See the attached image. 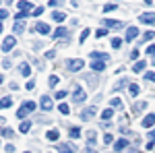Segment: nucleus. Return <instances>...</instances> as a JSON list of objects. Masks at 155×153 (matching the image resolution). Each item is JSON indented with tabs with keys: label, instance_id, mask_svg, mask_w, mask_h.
<instances>
[{
	"label": "nucleus",
	"instance_id": "1",
	"mask_svg": "<svg viewBox=\"0 0 155 153\" xmlns=\"http://www.w3.org/2000/svg\"><path fill=\"white\" fill-rule=\"evenodd\" d=\"M33 110H35V101H23L21 110L17 112V116H19V118H25L29 112H33Z\"/></svg>",
	"mask_w": 155,
	"mask_h": 153
},
{
	"label": "nucleus",
	"instance_id": "2",
	"mask_svg": "<svg viewBox=\"0 0 155 153\" xmlns=\"http://www.w3.org/2000/svg\"><path fill=\"white\" fill-rule=\"evenodd\" d=\"M12 48H15V37L12 35L4 37V39H2V52H11Z\"/></svg>",
	"mask_w": 155,
	"mask_h": 153
},
{
	"label": "nucleus",
	"instance_id": "3",
	"mask_svg": "<svg viewBox=\"0 0 155 153\" xmlns=\"http://www.w3.org/2000/svg\"><path fill=\"white\" fill-rule=\"evenodd\" d=\"M72 97H74V101H77V104H81V101H85L87 93H85L83 89H81V87L77 85V87H74V93H72Z\"/></svg>",
	"mask_w": 155,
	"mask_h": 153
},
{
	"label": "nucleus",
	"instance_id": "4",
	"mask_svg": "<svg viewBox=\"0 0 155 153\" xmlns=\"http://www.w3.org/2000/svg\"><path fill=\"white\" fill-rule=\"evenodd\" d=\"M17 6H19V12H33V11H31V8H33V4H31L29 0H21Z\"/></svg>",
	"mask_w": 155,
	"mask_h": 153
},
{
	"label": "nucleus",
	"instance_id": "5",
	"mask_svg": "<svg viewBox=\"0 0 155 153\" xmlns=\"http://www.w3.org/2000/svg\"><path fill=\"white\" fill-rule=\"evenodd\" d=\"M83 66H85V62H83V60H79V58L68 62V68H71V71H81Z\"/></svg>",
	"mask_w": 155,
	"mask_h": 153
},
{
	"label": "nucleus",
	"instance_id": "6",
	"mask_svg": "<svg viewBox=\"0 0 155 153\" xmlns=\"http://www.w3.org/2000/svg\"><path fill=\"white\" fill-rule=\"evenodd\" d=\"M106 27H107V29H120V27H124V23L114 21V19H106Z\"/></svg>",
	"mask_w": 155,
	"mask_h": 153
},
{
	"label": "nucleus",
	"instance_id": "7",
	"mask_svg": "<svg viewBox=\"0 0 155 153\" xmlns=\"http://www.w3.org/2000/svg\"><path fill=\"white\" fill-rule=\"evenodd\" d=\"M141 23H155V12H143Z\"/></svg>",
	"mask_w": 155,
	"mask_h": 153
},
{
	"label": "nucleus",
	"instance_id": "8",
	"mask_svg": "<svg viewBox=\"0 0 155 153\" xmlns=\"http://www.w3.org/2000/svg\"><path fill=\"white\" fill-rule=\"evenodd\" d=\"M35 31H37V33H41V35H48V33H50V25L37 23V25H35Z\"/></svg>",
	"mask_w": 155,
	"mask_h": 153
},
{
	"label": "nucleus",
	"instance_id": "9",
	"mask_svg": "<svg viewBox=\"0 0 155 153\" xmlns=\"http://www.w3.org/2000/svg\"><path fill=\"white\" fill-rule=\"evenodd\" d=\"M137 35H139V29H137V27H128V29H126V42H132Z\"/></svg>",
	"mask_w": 155,
	"mask_h": 153
},
{
	"label": "nucleus",
	"instance_id": "10",
	"mask_svg": "<svg viewBox=\"0 0 155 153\" xmlns=\"http://www.w3.org/2000/svg\"><path fill=\"white\" fill-rule=\"evenodd\" d=\"M153 124H155V114H147V116L143 118V126L149 128V126H153Z\"/></svg>",
	"mask_w": 155,
	"mask_h": 153
},
{
	"label": "nucleus",
	"instance_id": "11",
	"mask_svg": "<svg viewBox=\"0 0 155 153\" xmlns=\"http://www.w3.org/2000/svg\"><path fill=\"white\" fill-rule=\"evenodd\" d=\"M54 37H56V39H66V37H68V31H66V29H64V27H58V29H56V31H54Z\"/></svg>",
	"mask_w": 155,
	"mask_h": 153
},
{
	"label": "nucleus",
	"instance_id": "12",
	"mask_svg": "<svg viewBox=\"0 0 155 153\" xmlns=\"http://www.w3.org/2000/svg\"><path fill=\"white\" fill-rule=\"evenodd\" d=\"M91 68H93V71H104V68H106V62H104V60H93V62H91Z\"/></svg>",
	"mask_w": 155,
	"mask_h": 153
},
{
	"label": "nucleus",
	"instance_id": "13",
	"mask_svg": "<svg viewBox=\"0 0 155 153\" xmlns=\"http://www.w3.org/2000/svg\"><path fill=\"white\" fill-rule=\"evenodd\" d=\"M91 60H110L106 52H91Z\"/></svg>",
	"mask_w": 155,
	"mask_h": 153
},
{
	"label": "nucleus",
	"instance_id": "14",
	"mask_svg": "<svg viewBox=\"0 0 155 153\" xmlns=\"http://www.w3.org/2000/svg\"><path fill=\"white\" fill-rule=\"evenodd\" d=\"M58 153H74V149H72L71 145H66V143H60L58 145Z\"/></svg>",
	"mask_w": 155,
	"mask_h": 153
},
{
	"label": "nucleus",
	"instance_id": "15",
	"mask_svg": "<svg viewBox=\"0 0 155 153\" xmlns=\"http://www.w3.org/2000/svg\"><path fill=\"white\" fill-rule=\"evenodd\" d=\"M93 116H95V108H87L83 114H81V118H83V120H89V118H93Z\"/></svg>",
	"mask_w": 155,
	"mask_h": 153
},
{
	"label": "nucleus",
	"instance_id": "16",
	"mask_svg": "<svg viewBox=\"0 0 155 153\" xmlns=\"http://www.w3.org/2000/svg\"><path fill=\"white\" fill-rule=\"evenodd\" d=\"M39 104H41V108H44V110H52V99H50L48 95H44Z\"/></svg>",
	"mask_w": 155,
	"mask_h": 153
},
{
	"label": "nucleus",
	"instance_id": "17",
	"mask_svg": "<svg viewBox=\"0 0 155 153\" xmlns=\"http://www.w3.org/2000/svg\"><path fill=\"white\" fill-rule=\"evenodd\" d=\"M126 145H128V141H126V139H118V141H116V145H114V149H116V151H122Z\"/></svg>",
	"mask_w": 155,
	"mask_h": 153
},
{
	"label": "nucleus",
	"instance_id": "18",
	"mask_svg": "<svg viewBox=\"0 0 155 153\" xmlns=\"http://www.w3.org/2000/svg\"><path fill=\"white\" fill-rule=\"evenodd\" d=\"M21 75H23V77H29V75H31V66H29L27 62L21 64Z\"/></svg>",
	"mask_w": 155,
	"mask_h": 153
},
{
	"label": "nucleus",
	"instance_id": "19",
	"mask_svg": "<svg viewBox=\"0 0 155 153\" xmlns=\"http://www.w3.org/2000/svg\"><path fill=\"white\" fill-rule=\"evenodd\" d=\"M145 66H147V64H145V60H141V62H134L132 71H134V72H141V71H145Z\"/></svg>",
	"mask_w": 155,
	"mask_h": 153
},
{
	"label": "nucleus",
	"instance_id": "20",
	"mask_svg": "<svg viewBox=\"0 0 155 153\" xmlns=\"http://www.w3.org/2000/svg\"><path fill=\"white\" fill-rule=\"evenodd\" d=\"M19 130H21V132H23V135H27V132H29V130H31V122H27V120H25L23 124H21V126H19Z\"/></svg>",
	"mask_w": 155,
	"mask_h": 153
},
{
	"label": "nucleus",
	"instance_id": "21",
	"mask_svg": "<svg viewBox=\"0 0 155 153\" xmlns=\"http://www.w3.org/2000/svg\"><path fill=\"white\" fill-rule=\"evenodd\" d=\"M52 17H54V21H58V23H62V21L66 19V15H64V12H60V11H56Z\"/></svg>",
	"mask_w": 155,
	"mask_h": 153
},
{
	"label": "nucleus",
	"instance_id": "22",
	"mask_svg": "<svg viewBox=\"0 0 155 153\" xmlns=\"http://www.w3.org/2000/svg\"><path fill=\"white\" fill-rule=\"evenodd\" d=\"M128 91H130V95H132V97H137V95H139V85H137V83L128 85Z\"/></svg>",
	"mask_w": 155,
	"mask_h": 153
},
{
	"label": "nucleus",
	"instance_id": "23",
	"mask_svg": "<svg viewBox=\"0 0 155 153\" xmlns=\"http://www.w3.org/2000/svg\"><path fill=\"white\" fill-rule=\"evenodd\" d=\"M12 29H15V33H23V31H25V25L21 23V21H17V23H15V27H12Z\"/></svg>",
	"mask_w": 155,
	"mask_h": 153
},
{
	"label": "nucleus",
	"instance_id": "24",
	"mask_svg": "<svg viewBox=\"0 0 155 153\" xmlns=\"http://www.w3.org/2000/svg\"><path fill=\"white\" fill-rule=\"evenodd\" d=\"M112 116H114V110H110V108L101 112V118H104V120H110V118H112Z\"/></svg>",
	"mask_w": 155,
	"mask_h": 153
},
{
	"label": "nucleus",
	"instance_id": "25",
	"mask_svg": "<svg viewBox=\"0 0 155 153\" xmlns=\"http://www.w3.org/2000/svg\"><path fill=\"white\" fill-rule=\"evenodd\" d=\"M46 137H48L50 141H58V130H48V135H46Z\"/></svg>",
	"mask_w": 155,
	"mask_h": 153
},
{
	"label": "nucleus",
	"instance_id": "26",
	"mask_svg": "<svg viewBox=\"0 0 155 153\" xmlns=\"http://www.w3.org/2000/svg\"><path fill=\"white\" fill-rule=\"evenodd\" d=\"M11 104H12L11 97H2V101H0V106H2V108H11Z\"/></svg>",
	"mask_w": 155,
	"mask_h": 153
},
{
	"label": "nucleus",
	"instance_id": "27",
	"mask_svg": "<svg viewBox=\"0 0 155 153\" xmlns=\"http://www.w3.org/2000/svg\"><path fill=\"white\" fill-rule=\"evenodd\" d=\"M58 110H60V114H64V116H66V114L71 112V108L66 106V104H60V106H58Z\"/></svg>",
	"mask_w": 155,
	"mask_h": 153
},
{
	"label": "nucleus",
	"instance_id": "28",
	"mask_svg": "<svg viewBox=\"0 0 155 153\" xmlns=\"http://www.w3.org/2000/svg\"><path fill=\"white\" fill-rule=\"evenodd\" d=\"M110 106H112V108H120V106H122V99H120V97H114V99L110 101Z\"/></svg>",
	"mask_w": 155,
	"mask_h": 153
},
{
	"label": "nucleus",
	"instance_id": "29",
	"mask_svg": "<svg viewBox=\"0 0 155 153\" xmlns=\"http://www.w3.org/2000/svg\"><path fill=\"white\" fill-rule=\"evenodd\" d=\"M68 135H71L72 139H79V137H81V130H79V128H71V132H68Z\"/></svg>",
	"mask_w": 155,
	"mask_h": 153
},
{
	"label": "nucleus",
	"instance_id": "30",
	"mask_svg": "<svg viewBox=\"0 0 155 153\" xmlns=\"http://www.w3.org/2000/svg\"><path fill=\"white\" fill-rule=\"evenodd\" d=\"M120 46H122V39H120V37H114V39H112V48H116V50H118Z\"/></svg>",
	"mask_w": 155,
	"mask_h": 153
},
{
	"label": "nucleus",
	"instance_id": "31",
	"mask_svg": "<svg viewBox=\"0 0 155 153\" xmlns=\"http://www.w3.org/2000/svg\"><path fill=\"white\" fill-rule=\"evenodd\" d=\"M41 12H44V6H37V8H33V12H31V15H33V17H39Z\"/></svg>",
	"mask_w": 155,
	"mask_h": 153
},
{
	"label": "nucleus",
	"instance_id": "32",
	"mask_svg": "<svg viewBox=\"0 0 155 153\" xmlns=\"http://www.w3.org/2000/svg\"><path fill=\"white\" fill-rule=\"evenodd\" d=\"M87 35H89V29H83V33H81V37H79V42L83 44L85 39H87Z\"/></svg>",
	"mask_w": 155,
	"mask_h": 153
},
{
	"label": "nucleus",
	"instance_id": "33",
	"mask_svg": "<svg viewBox=\"0 0 155 153\" xmlns=\"http://www.w3.org/2000/svg\"><path fill=\"white\" fill-rule=\"evenodd\" d=\"M112 141H114V137H112L110 132H106V135H104V143L107 145V143H112Z\"/></svg>",
	"mask_w": 155,
	"mask_h": 153
},
{
	"label": "nucleus",
	"instance_id": "34",
	"mask_svg": "<svg viewBox=\"0 0 155 153\" xmlns=\"http://www.w3.org/2000/svg\"><path fill=\"white\" fill-rule=\"evenodd\" d=\"M145 79H147V81H155V72H153V71H149L147 75H145Z\"/></svg>",
	"mask_w": 155,
	"mask_h": 153
},
{
	"label": "nucleus",
	"instance_id": "35",
	"mask_svg": "<svg viewBox=\"0 0 155 153\" xmlns=\"http://www.w3.org/2000/svg\"><path fill=\"white\" fill-rule=\"evenodd\" d=\"M153 37H155V31H147V33H145V37H143V39H145V42H147V39H153Z\"/></svg>",
	"mask_w": 155,
	"mask_h": 153
},
{
	"label": "nucleus",
	"instance_id": "36",
	"mask_svg": "<svg viewBox=\"0 0 155 153\" xmlns=\"http://www.w3.org/2000/svg\"><path fill=\"white\" fill-rule=\"evenodd\" d=\"M54 97H56V99H64V97H66V91H58V93H54Z\"/></svg>",
	"mask_w": 155,
	"mask_h": 153
},
{
	"label": "nucleus",
	"instance_id": "37",
	"mask_svg": "<svg viewBox=\"0 0 155 153\" xmlns=\"http://www.w3.org/2000/svg\"><path fill=\"white\" fill-rule=\"evenodd\" d=\"M95 137H97L95 132H93V130H89V135H87V139H89V143H93V141H95Z\"/></svg>",
	"mask_w": 155,
	"mask_h": 153
},
{
	"label": "nucleus",
	"instance_id": "38",
	"mask_svg": "<svg viewBox=\"0 0 155 153\" xmlns=\"http://www.w3.org/2000/svg\"><path fill=\"white\" fill-rule=\"evenodd\" d=\"M104 11H106V12H110V11H116V4H106V6H104Z\"/></svg>",
	"mask_w": 155,
	"mask_h": 153
},
{
	"label": "nucleus",
	"instance_id": "39",
	"mask_svg": "<svg viewBox=\"0 0 155 153\" xmlns=\"http://www.w3.org/2000/svg\"><path fill=\"white\" fill-rule=\"evenodd\" d=\"M106 33H107V29H97V31H95V35H97V37H104Z\"/></svg>",
	"mask_w": 155,
	"mask_h": 153
},
{
	"label": "nucleus",
	"instance_id": "40",
	"mask_svg": "<svg viewBox=\"0 0 155 153\" xmlns=\"http://www.w3.org/2000/svg\"><path fill=\"white\" fill-rule=\"evenodd\" d=\"M124 85H126V81H124V79H122V81H118V83H116V87H114V89H116V91H118V89H122V87H124Z\"/></svg>",
	"mask_w": 155,
	"mask_h": 153
},
{
	"label": "nucleus",
	"instance_id": "41",
	"mask_svg": "<svg viewBox=\"0 0 155 153\" xmlns=\"http://www.w3.org/2000/svg\"><path fill=\"white\" fill-rule=\"evenodd\" d=\"M56 83H58V77H50V87H56Z\"/></svg>",
	"mask_w": 155,
	"mask_h": 153
},
{
	"label": "nucleus",
	"instance_id": "42",
	"mask_svg": "<svg viewBox=\"0 0 155 153\" xmlns=\"http://www.w3.org/2000/svg\"><path fill=\"white\" fill-rule=\"evenodd\" d=\"M147 54H155V46H149V48H147Z\"/></svg>",
	"mask_w": 155,
	"mask_h": 153
},
{
	"label": "nucleus",
	"instance_id": "43",
	"mask_svg": "<svg viewBox=\"0 0 155 153\" xmlns=\"http://www.w3.org/2000/svg\"><path fill=\"white\" fill-rule=\"evenodd\" d=\"M149 139H151V141H155V128L151 130V132H149Z\"/></svg>",
	"mask_w": 155,
	"mask_h": 153
},
{
	"label": "nucleus",
	"instance_id": "44",
	"mask_svg": "<svg viewBox=\"0 0 155 153\" xmlns=\"http://www.w3.org/2000/svg\"><path fill=\"white\" fill-rule=\"evenodd\" d=\"M83 153H95V151H93V149H87V151H83Z\"/></svg>",
	"mask_w": 155,
	"mask_h": 153
},
{
	"label": "nucleus",
	"instance_id": "45",
	"mask_svg": "<svg viewBox=\"0 0 155 153\" xmlns=\"http://www.w3.org/2000/svg\"><path fill=\"white\" fill-rule=\"evenodd\" d=\"M6 4H12V0H6Z\"/></svg>",
	"mask_w": 155,
	"mask_h": 153
},
{
	"label": "nucleus",
	"instance_id": "46",
	"mask_svg": "<svg viewBox=\"0 0 155 153\" xmlns=\"http://www.w3.org/2000/svg\"><path fill=\"white\" fill-rule=\"evenodd\" d=\"M27 153H29V151H27Z\"/></svg>",
	"mask_w": 155,
	"mask_h": 153
}]
</instances>
